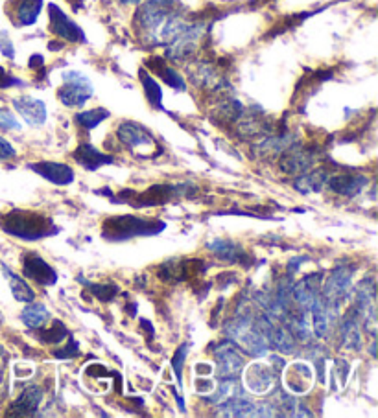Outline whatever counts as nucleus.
<instances>
[{
    "instance_id": "6e6552de",
    "label": "nucleus",
    "mask_w": 378,
    "mask_h": 418,
    "mask_svg": "<svg viewBox=\"0 0 378 418\" xmlns=\"http://www.w3.org/2000/svg\"><path fill=\"white\" fill-rule=\"evenodd\" d=\"M205 269V260H168L159 266L157 275L160 281L181 282L190 281L192 276H203Z\"/></svg>"
},
{
    "instance_id": "aec40b11",
    "label": "nucleus",
    "mask_w": 378,
    "mask_h": 418,
    "mask_svg": "<svg viewBox=\"0 0 378 418\" xmlns=\"http://www.w3.org/2000/svg\"><path fill=\"white\" fill-rule=\"evenodd\" d=\"M216 360L220 363V374L225 380L235 378L244 367V360H242L240 354L236 352L233 345H227V343L220 347V350H216Z\"/></svg>"
},
{
    "instance_id": "58836bf2",
    "label": "nucleus",
    "mask_w": 378,
    "mask_h": 418,
    "mask_svg": "<svg viewBox=\"0 0 378 418\" xmlns=\"http://www.w3.org/2000/svg\"><path fill=\"white\" fill-rule=\"evenodd\" d=\"M37 65H39V67H43V65H45V58H43V56H39V53L31 56V59H30V68H36Z\"/></svg>"
},
{
    "instance_id": "f257e3e1",
    "label": "nucleus",
    "mask_w": 378,
    "mask_h": 418,
    "mask_svg": "<svg viewBox=\"0 0 378 418\" xmlns=\"http://www.w3.org/2000/svg\"><path fill=\"white\" fill-rule=\"evenodd\" d=\"M0 231L24 241H36L56 236L59 229L53 225L52 218L36 210H9L0 214Z\"/></svg>"
},
{
    "instance_id": "2eb2a0df",
    "label": "nucleus",
    "mask_w": 378,
    "mask_h": 418,
    "mask_svg": "<svg viewBox=\"0 0 378 418\" xmlns=\"http://www.w3.org/2000/svg\"><path fill=\"white\" fill-rule=\"evenodd\" d=\"M72 159H74L80 166H83L85 169H89V172H94V169L102 168V166L113 164V162H115V157L98 152V150L89 142H81L80 146L76 147V152L72 153Z\"/></svg>"
},
{
    "instance_id": "f3484780",
    "label": "nucleus",
    "mask_w": 378,
    "mask_h": 418,
    "mask_svg": "<svg viewBox=\"0 0 378 418\" xmlns=\"http://www.w3.org/2000/svg\"><path fill=\"white\" fill-rule=\"evenodd\" d=\"M207 249L213 251L216 254V258H220L222 262L247 263V260H250V254L245 253L244 247L231 240H213L207 245Z\"/></svg>"
},
{
    "instance_id": "ddd939ff",
    "label": "nucleus",
    "mask_w": 378,
    "mask_h": 418,
    "mask_svg": "<svg viewBox=\"0 0 378 418\" xmlns=\"http://www.w3.org/2000/svg\"><path fill=\"white\" fill-rule=\"evenodd\" d=\"M31 172H36L43 179L50 181L58 187H67L74 183V169L68 164H59V162H50V160H41V162H31L28 164Z\"/></svg>"
},
{
    "instance_id": "423d86ee",
    "label": "nucleus",
    "mask_w": 378,
    "mask_h": 418,
    "mask_svg": "<svg viewBox=\"0 0 378 418\" xmlns=\"http://www.w3.org/2000/svg\"><path fill=\"white\" fill-rule=\"evenodd\" d=\"M48 19H50V31L59 39L72 43V45H80L87 43L83 30L68 17L58 4H48Z\"/></svg>"
},
{
    "instance_id": "6ab92c4d",
    "label": "nucleus",
    "mask_w": 378,
    "mask_h": 418,
    "mask_svg": "<svg viewBox=\"0 0 378 418\" xmlns=\"http://www.w3.org/2000/svg\"><path fill=\"white\" fill-rule=\"evenodd\" d=\"M365 184H367V179L358 174H336L329 179L330 190L345 197L360 194Z\"/></svg>"
},
{
    "instance_id": "e433bc0d",
    "label": "nucleus",
    "mask_w": 378,
    "mask_h": 418,
    "mask_svg": "<svg viewBox=\"0 0 378 418\" xmlns=\"http://www.w3.org/2000/svg\"><path fill=\"white\" fill-rule=\"evenodd\" d=\"M80 354V345L74 341V339L71 338V347H65L61 348V350H56L53 352V356L56 357H74Z\"/></svg>"
},
{
    "instance_id": "72a5a7b5",
    "label": "nucleus",
    "mask_w": 378,
    "mask_h": 418,
    "mask_svg": "<svg viewBox=\"0 0 378 418\" xmlns=\"http://www.w3.org/2000/svg\"><path fill=\"white\" fill-rule=\"evenodd\" d=\"M0 130L2 131H19L21 122L15 118V115L9 111L8 107L0 105Z\"/></svg>"
},
{
    "instance_id": "7c9ffc66",
    "label": "nucleus",
    "mask_w": 378,
    "mask_h": 418,
    "mask_svg": "<svg viewBox=\"0 0 378 418\" xmlns=\"http://www.w3.org/2000/svg\"><path fill=\"white\" fill-rule=\"evenodd\" d=\"M80 282L83 286H87V289H89L91 293L94 295V297H98V301H102V303H109V301H113V298L118 295V286L113 284V282H107V284H93V282H87L83 281V278H80Z\"/></svg>"
},
{
    "instance_id": "c756f323",
    "label": "nucleus",
    "mask_w": 378,
    "mask_h": 418,
    "mask_svg": "<svg viewBox=\"0 0 378 418\" xmlns=\"http://www.w3.org/2000/svg\"><path fill=\"white\" fill-rule=\"evenodd\" d=\"M68 334V328L65 325H63L61 320L59 319H53L52 326H50L48 330H43L39 328V334H37V339L43 343H46V345H58V343H61L63 339L67 338Z\"/></svg>"
},
{
    "instance_id": "4be33fe9",
    "label": "nucleus",
    "mask_w": 378,
    "mask_h": 418,
    "mask_svg": "<svg viewBox=\"0 0 378 418\" xmlns=\"http://www.w3.org/2000/svg\"><path fill=\"white\" fill-rule=\"evenodd\" d=\"M146 65L153 70V74H157L168 87H172V89L175 90H187V81L183 80V76L175 70V68L166 65L165 58H150Z\"/></svg>"
},
{
    "instance_id": "20e7f679",
    "label": "nucleus",
    "mask_w": 378,
    "mask_h": 418,
    "mask_svg": "<svg viewBox=\"0 0 378 418\" xmlns=\"http://www.w3.org/2000/svg\"><path fill=\"white\" fill-rule=\"evenodd\" d=\"M185 196L187 190H183L179 187H172V184H159V187H150L146 192H135V190H122L118 197H111V199L118 201V203H128V205L135 207V209H146V207H157L166 205L170 199H174L175 196Z\"/></svg>"
},
{
    "instance_id": "4468645a",
    "label": "nucleus",
    "mask_w": 378,
    "mask_h": 418,
    "mask_svg": "<svg viewBox=\"0 0 378 418\" xmlns=\"http://www.w3.org/2000/svg\"><path fill=\"white\" fill-rule=\"evenodd\" d=\"M11 103L26 124L43 125L46 122V105L43 100L31 98V96H19V98H14Z\"/></svg>"
},
{
    "instance_id": "f704fd0d",
    "label": "nucleus",
    "mask_w": 378,
    "mask_h": 418,
    "mask_svg": "<svg viewBox=\"0 0 378 418\" xmlns=\"http://www.w3.org/2000/svg\"><path fill=\"white\" fill-rule=\"evenodd\" d=\"M21 85L23 81L11 76L4 67H0V89H11V87H21Z\"/></svg>"
},
{
    "instance_id": "9b49d317",
    "label": "nucleus",
    "mask_w": 378,
    "mask_h": 418,
    "mask_svg": "<svg viewBox=\"0 0 378 418\" xmlns=\"http://www.w3.org/2000/svg\"><path fill=\"white\" fill-rule=\"evenodd\" d=\"M23 275L39 286H53L58 282V271L37 253H24L21 256Z\"/></svg>"
},
{
    "instance_id": "39448f33",
    "label": "nucleus",
    "mask_w": 378,
    "mask_h": 418,
    "mask_svg": "<svg viewBox=\"0 0 378 418\" xmlns=\"http://www.w3.org/2000/svg\"><path fill=\"white\" fill-rule=\"evenodd\" d=\"M94 94V87L87 76L78 70L63 72V85L58 89L59 102L65 107H83Z\"/></svg>"
},
{
    "instance_id": "cd10ccee",
    "label": "nucleus",
    "mask_w": 378,
    "mask_h": 418,
    "mask_svg": "<svg viewBox=\"0 0 378 418\" xmlns=\"http://www.w3.org/2000/svg\"><path fill=\"white\" fill-rule=\"evenodd\" d=\"M21 319H23V323L28 328L39 330L45 328V325L50 320V312L43 304H30V306H26L23 310Z\"/></svg>"
},
{
    "instance_id": "2f4dec72",
    "label": "nucleus",
    "mask_w": 378,
    "mask_h": 418,
    "mask_svg": "<svg viewBox=\"0 0 378 418\" xmlns=\"http://www.w3.org/2000/svg\"><path fill=\"white\" fill-rule=\"evenodd\" d=\"M327 174L323 169L320 172H312V174H305L301 179L295 181V187L299 192H310V190H321V187L325 184Z\"/></svg>"
},
{
    "instance_id": "473e14b6",
    "label": "nucleus",
    "mask_w": 378,
    "mask_h": 418,
    "mask_svg": "<svg viewBox=\"0 0 378 418\" xmlns=\"http://www.w3.org/2000/svg\"><path fill=\"white\" fill-rule=\"evenodd\" d=\"M188 348H190V345H181V347L178 348V352L174 354V357H172V370L175 372V378H178L179 385H183V367H185V361H187V356H188Z\"/></svg>"
},
{
    "instance_id": "4c0bfd02",
    "label": "nucleus",
    "mask_w": 378,
    "mask_h": 418,
    "mask_svg": "<svg viewBox=\"0 0 378 418\" xmlns=\"http://www.w3.org/2000/svg\"><path fill=\"white\" fill-rule=\"evenodd\" d=\"M0 52L4 53L6 58L14 59L15 56V50H14V45H11V41L6 39V41H0Z\"/></svg>"
},
{
    "instance_id": "b1692460",
    "label": "nucleus",
    "mask_w": 378,
    "mask_h": 418,
    "mask_svg": "<svg viewBox=\"0 0 378 418\" xmlns=\"http://www.w3.org/2000/svg\"><path fill=\"white\" fill-rule=\"evenodd\" d=\"M342 335L345 341V347L358 348L360 347V315L356 312V308H352L351 312L345 315L342 323Z\"/></svg>"
},
{
    "instance_id": "a211bd4d",
    "label": "nucleus",
    "mask_w": 378,
    "mask_h": 418,
    "mask_svg": "<svg viewBox=\"0 0 378 418\" xmlns=\"http://www.w3.org/2000/svg\"><path fill=\"white\" fill-rule=\"evenodd\" d=\"M292 295H294L295 303H297L305 312H310V306L314 304V301L320 297V278H317V275H308L305 276L302 281H299L297 284H295Z\"/></svg>"
},
{
    "instance_id": "a878e982",
    "label": "nucleus",
    "mask_w": 378,
    "mask_h": 418,
    "mask_svg": "<svg viewBox=\"0 0 378 418\" xmlns=\"http://www.w3.org/2000/svg\"><path fill=\"white\" fill-rule=\"evenodd\" d=\"M2 269H4L6 276H8L9 281V286H11V293H14V297L17 298L19 303H31L34 298H36V291L31 289V286L28 284L24 278H21L19 275H15L11 269H8V266H2Z\"/></svg>"
},
{
    "instance_id": "c85d7f7f",
    "label": "nucleus",
    "mask_w": 378,
    "mask_h": 418,
    "mask_svg": "<svg viewBox=\"0 0 378 418\" xmlns=\"http://www.w3.org/2000/svg\"><path fill=\"white\" fill-rule=\"evenodd\" d=\"M111 116V113L103 109V107H96V109H89V111H81L74 116L76 124L80 125L81 130L93 131L96 125L102 124L103 120H107Z\"/></svg>"
},
{
    "instance_id": "bb28decb",
    "label": "nucleus",
    "mask_w": 378,
    "mask_h": 418,
    "mask_svg": "<svg viewBox=\"0 0 378 418\" xmlns=\"http://www.w3.org/2000/svg\"><path fill=\"white\" fill-rule=\"evenodd\" d=\"M267 334H270L267 335V338H270V343H272L277 350L285 352V354H290V352L295 350L294 334H292L288 328H285V326L272 325L267 328Z\"/></svg>"
},
{
    "instance_id": "dca6fc26",
    "label": "nucleus",
    "mask_w": 378,
    "mask_h": 418,
    "mask_svg": "<svg viewBox=\"0 0 378 418\" xmlns=\"http://www.w3.org/2000/svg\"><path fill=\"white\" fill-rule=\"evenodd\" d=\"M41 400H43V391L37 385L26 387L17 400L9 405L8 414L9 417H31V414H36Z\"/></svg>"
},
{
    "instance_id": "9d476101",
    "label": "nucleus",
    "mask_w": 378,
    "mask_h": 418,
    "mask_svg": "<svg viewBox=\"0 0 378 418\" xmlns=\"http://www.w3.org/2000/svg\"><path fill=\"white\" fill-rule=\"evenodd\" d=\"M352 273H354V269H349L347 266H338L336 269H332L329 281L325 284V291L321 295L329 306L336 308L339 303H343L347 298Z\"/></svg>"
},
{
    "instance_id": "f8f14e48",
    "label": "nucleus",
    "mask_w": 378,
    "mask_h": 418,
    "mask_svg": "<svg viewBox=\"0 0 378 418\" xmlns=\"http://www.w3.org/2000/svg\"><path fill=\"white\" fill-rule=\"evenodd\" d=\"M43 4L45 0H11L6 11L15 26H31L37 23Z\"/></svg>"
},
{
    "instance_id": "c9c22d12",
    "label": "nucleus",
    "mask_w": 378,
    "mask_h": 418,
    "mask_svg": "<svg viewBox=\"0 0 378 418\" xmlns=\"http://www.w3.org/2000/svg\"><path fill=\"white\" fill-rule=\"evenodd\" d=\"M17 157V152H15V147L6 140V138L0 137V160H9L15 159Z\"/></svg>"
},
{
    "instance_id": "393cba45",
    "label": "nucleus",
    "mask_w": 378,
    "mask_h": 418,
    "mask_svg": "<svg viewBox=\"0 0 378 418\" xmlns=\"http://www.w3.org/2000/svg\"><path fill=\"white\" fill-rule=\"evenodd\" d=\"M138 80L143 83L144 96H146L148 103L153 109H163V89H160V85L157 83L155 78L148 72V68H141L138 70Z\"/></svg>"
},
{
    "instance_id": "412c9836",
    "label": "nucleus",
    "mask_w": 378,
    "mask_h": 418,
    "mask_svg": "<svg viewBox=\"0 0 378 418\" xmlns=\"http://www.w3.org/2000/svg\"><path fill=\"white\" fill-rule=\"evenodd\" d=\"M285 378L286 387H288L290 392L302 395V392H307L312 385V370L310 367L305 365V363H294V365L288 367Z\"/></svg>"
},
{
    "instance_id": "f03ea898",
    "label": "nucleus",
    "mask_w": 378,
    "mask_h": 418,
    "mask_svg": "<svg viewBox=\"0 0 378 418\" xmlns=\"http://www.w3.org/2000/svg\"><path fill=\"white\" fill-rule=\"evenodd\" d=\"M165 229L166 223L157 218L111 216L102 223V236L109 241H126L141 236H157Z\"/></svg>"
},
{
    "instance_id": "1a4fd4ad",
    "label": "nucleus",
    "mask_w": 378,
    "mask_h": 418,
    "mask_svg": "<svg viewBox=\"0 0 378 418\" xmlns=\"http://www.w3.org/2000/svg\"><path fill=\"white\" fill-rule=\"evenodd\" d=\"M188 72H190L192 83L200 87V89H209L213 93L229 89V81L225 80V76H223L213 63L196 61L194 65L188 67Z\"/></svg>"
},
{
    "instance_id": "7ed1b4c3",
    "label": "nucleus",
    "mask_w": 378,
    "mask_h": 418,
    "mask_svg": "<svg viewBox=\"0 0 378 418\" xmlns=\"http://www.w3.org/2000/svg\"><path fill=\"white\" fill-rule=\"evenodd\" d=\"M116 137L138 159H151L163 152L157 138L150 133V130L137 122H122L116 127Z\"/></svg>"
},
{
    "instance_id": "0eeeda50",
    "label": "nucleus",
    "mask_w": 378,
    "mask_h": 418,
    "mask_svg": "<svg viewBox=\"0 0 378 418\" xmlns=\"http://www.w3.org/2000/svg\"><path fill=\"white\" fill-rule=\"evenodd\" d=\"M317 160V152L314 147H305L302 144H292L280 157V169L288 175L305 174Z\"/></svg>"
},
{
    "instance_id": "5701e85b",
    "label": "nucleus",
    "mask_w": 378,
    "mask_h": 418,
    "mask_svg": "<svg viewBox=\"0 0 378 418\" xmlns=\"http://www.w3.org/2000/svg\"><path fill=\"white\" fill-rule=\"evenodd\" d=\"M245 383L247 387L253 392H266L267 389L272 387L273 383V372L270 367L260 365V363H255L250 367V370L245 372Z\"/></svg>"
}]
</instances>
